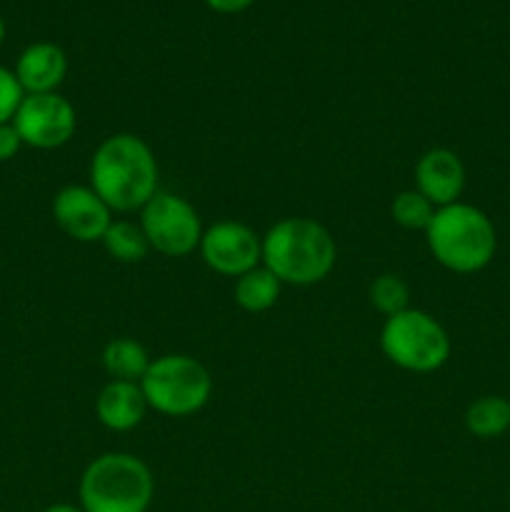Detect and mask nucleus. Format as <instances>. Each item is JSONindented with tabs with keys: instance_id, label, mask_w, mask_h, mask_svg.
Segmentation results:
<instances>
[{
	"instance_id": "nucleus-24",
	"label": "nucleus",
	"mask_w": 510,
	"mask_h": 512,
	"mask_svg": "<svg viewBox=\"0 0 510 512\" xmlns=\"http://www.w3.org/2000/svg\"><path fill=\"white\" fill-rule=\"evenodd\" d=\"M3 40H5V20L0 18V45H3Z\"/></svg>"
},
{
	"instance_id": "nucleus-8",
	"label": "nucleus",
	"mask_w": 510,
	"mask_h": 512,
	"mask_svg": "<svg viewBox=\"0 0 510 512\" xmlns=\"http://www.w3.org/2000/svg\"><path fill=\"white\" fill-rule=\"evenodd\" d=\"M23 145L38 150H53L68 143L78 128L73 103L60 93L25 95L13 118Z\"/></svg>"
},
{
	"instance_id": "nucleus-17",
	"label": "nucleus",
	"mask_w": 510,
	"mask_h": 512,
	"mask_svg": "<svg viewBox=\"0 0 510 512\" xmlns=\"http://www.w3.org/2000/svg\"><path fill=\"white\" fill-rule=\"evenodd\" d=\"M100 243L105 245L108 255L118 263L133 265L140 263V260L148 258L150 243L145 238L140 223H130V220H113V225L108 228V233L103 235Z\"/></svg>"
},
{
	"instance_id": "nucleus-3",
	"label": "nucleus",
	"mask_w": 510,
	"mask_h": 512,
	"mask_svg": "<svg viewBox=\"0 0 510 512\" xmlns=\"http://www.w3.org/2000/svg\"><path fill=\"white\" fill-rule=\"evenodd\" d=\"M430 255L445 270L473 275L488 268L498 250V233L488 215L470 203H453L435 210L425 230Z\"/></svg>"
},
{
	"instance_id": "nucleus-16",
	"label": "nucleus",
	"mask_w": 510,
	"mask_h": 512,
	"mask_svg": "<svg viewBox=\"0 0 510 512\" xmlns=\"http://www.w3.org/2000/svg\"><path fill=\"white\" fill-rule=\"evenodd\" d=\"M280 285L283 283L265 265H258V268L235 278V303L245 313H265L278 303Z\"/></svg>"
},
{
	"instance_id": "nucleus-14",
	"label": "nucleus",
	"mask_w": 510,
	"mask_h": 512,
	"mask_svg": "<svg viewBox=\"0 0 510 512\" xmlns=\"http://www.w3.org/2000/svg\"><path fill=\"white\" fill-rule=\"evenodd\" d=\"M150 355L135 338H115L103 348V368L110 380L140 383L150 368Z\"/></svg>"
},
{
	"instance_id": "nucleus-1",
	"label": "nucleus",
	"mask_w": 510,
	"mask_h": 512,
	"mask_svg": "<svg viewBox=\"0 0 510 512\" xmlns=\"http://www.w3.org/2000/svg\"><path fill=\"white\" fill-rule=\"evenodd\" d=\"M90 188L113 213H133L158 193V160L150 145L133 133H115L95 148Z\"/></svg>"
},
{
	"instance_id": "nucleus-10",
	"label": "nucleus",
	"mask_w": 510,
	"mask_h": 512,
	"mask_svg": "<svg viewBox=\"0 0 510 512\" xmlns=\"http://www.w3.org/2000/svg\"><path fill=\"white\" fill-rule=\"evenodd\" d=\"M53 218L68 238L95 243L113 225V210L90 185H65L53 198Z\"/></svg>"
},
{
	"instance_id": "nucleus-12",
	"label": "nucleus",
	"mask_w": 510,
	"mask_h": 512,
	"mask_svg": "<svg viewBox=\"0 0 510 512\" xmlns=\"http://www.w3.org/2000/svg\"><path fill=\"white\" fill-rule=\"evenodd\" d=\"M13 73L25 95L58 93L68 73V58L60 45L33 43L20 53Z\"/></svg>"
},
{
	"instance_id": "nucleus-6",
	"label": "nucleus",
	"mask_w": 510,
	"mask_h": 512,
	"mask_svg": "<svg viewBox=\"0 0 510 512\" xmlns=\"http://www.w3.org/2000/svg\"><path fill=\"white\" fill-rule=\"evenodd\" d=\"M380 348L390 363L408 373H435L450 358L448 330L433 315L418 308L385 318Z\"/></svg>"
},
{
	"instance_id": "nucleus-2",
	"label": "nucleus",
	"mask_w": 510,
	"mask_h": 512,
	"mask_svg": "<svg viewBox=\"0 0 510 512\" xmlns=\"http://www.w3.org/2000/svg\"><path fill=\"white\" fill-rule=\"evenodd\" d=\"M335 240L313 218H283L265 233L263 265L283 285H315L335 265Z\"/></svg>"
},
{
	"instance_id": "nucleus-21",
	"label": "nucleus",
	"mask_w": 510,
	"mask_h": 512,
	"mask_svg": "<svg viewBox=\"0 0 510 512\" xmlns=\"http://www.w3.org/2000/svg\"><path fill=\"white\" fill-rule=\"evenodd\" d=\"M20 148H23V140H20L15 125L13 123L0 125V163L13 160L15 155L20 153Z\"/></svg>"
},
{
	"instance_id": "nucleus-15",
	"label": "nucleus",
	"mask_w": 510,
	"mask_h": 512,
	"mask_svg": "<svg viewBox=\"0 0 510 512\" xmlns=\"http://www.w3.org/2000/svg\"><path fill=\"white\" fill-rule=\"evenodd\" d=\"M465 428L480 440L500 438L510 430V400L500 395H483L465 410Z\"/></svg>"
},
{
	"instance_id": "nucleus-20",
	"label": "nucleus",
	"mask_w": 510,
	"mask_h": 512,
	"mask_svg": "<svg viewBox=\"0 0 510 512\" xmlns=\"http://www.w3.org/2000/svg\"><path fill=\"white\" fill-rule=\"evenodd\" d=\"M23 98H25V93H23V88H20V83H18V78H15L13 70H8L0 65V125L13 123L15 113H18Z\"/></svg>"
},
{
	"instance_id": "nucleus-13",
	"label": "nucleus",
	"mask_w": 510,
	"mask_h": 512,
	"mask_svg": "<svg viewBox=\"0 0 510 512\" xmlns=\"http://www.w3.org/2000/svg\"><path fill=\"white\" fill-rule=\"evenodd\" d=\"M145 413H148V400H145L140 383L110 380L95 400V415L113 433H128V430L138 428Z\"/></svg>"
},
{
	"instance_id": "nucleus-9",
	"label": "nucleus",
	"mask_w": 510,
	"mask_h": 512,
	"mask_svg": "<svg viewBox=\"0 0 510 512\" xmlns=\"http://www.w3.org/2000/svg\"><path fill=\"white\" fill-rule=\"evenodd\" d=\"M198 250L210 270L228 278H240L263 263V238L238 220H220L203 230Z\"/></svg>"
},
{
	"instance_id": "nucleus-23",
	"label": "nucleus",
	"mask_w": 510,
	"mask_h": 512,
	"mask_svg": "<svg viewBox=\"0 0 510 512\" xmlns=\"http://www.w3.org/2000/svg\"><path fill=\"white\" fill-rule=\"evenodd\" d=\"M43 512H85V510L75 508V505H68V503H58V505H50V508H45Z\"/></svg>"
},
{
	"instance_id": "nucleus-22",
	"label": "nucleus",
	"mask_w": 510,
	"mask_h": 512,
	"mask_svg": "<svg viewBox=\"0 0 510 512\" xmlns=\"http://www.w3.org/2000/svg\"><path fill=\"white\" fill-rule=\"evenodd\" d=\"M205 3H208V8L215 10V13L233 15V13H240V10L250 8L255 0H205Z\"/></svg>"
},
{
	"instance_id": "nucleus-5",
	"label": "nucleus",
	"mask_w": 510,
	"mask_h": 512,
	"mask_svg": "<svg viewBox=\"0 0 510 512\" xmlns=\"http://www.w3.org/2000/svg\"><path fill=\"white\" fill-rule=\"evenodd\" d=\"M148 408L168 418L200 413L213 395V378L200 360L190 355H163L150 363L140 380Z\"/></svg>"
},
{
	"instance_id": "nucleus-4",
	"label": "nucleus",
	"mask_w": 510,
	"mask_h": 512,
	"mask_svg": "<svg viewBox=\"0 0 510 512\" xmlns=\"http://www.w3.org/2000/svg\"><path fill=\"white\" fill-rule=\"evenodd\" d=\"M153 495V473L130 453L100 455L80 478V508L85 512H148Z\"/></svg>"
},
{
	"instance_id": "nucleus-11",
	"label": "nucleus",
	"mask_w": 510,
	"mask_h": 512,
	"mask_svg": "<svg viewBox=\"0 0 510 512\" xmlns=\"http://www.w3.org/2000/svg\"><path fill=\"white\" fill-rule=\"evenodd\" d=\"M415 190L435 208L458 203L465 190V165L458 153L448 148L428 150L415 165Z\"/></svg>"
},
{
	"instance_id": "nucleus-18",
	"label": "nucleus",
	"mask_w": 510,
	"mask_h": 512,
	"mask_svg": "<svg viewBox=\"0 0 510 512\" xmlns=\"http://www.w3.org/2000/svg\"><path fill=\"white\" fill-rule=\"evenodd\" d=\"M435 205L425 198L418 190H403V193L395 195L393 205H390V215H393L395 223L405 230H428L430 220L435 215Z\"/></svg>"
},
{
	"instance_id": "nucleus-19",
	"label": "nucleus",
	"mask_w": 510,
	"mask_h": 512,
	"mask_svg": "<svg viewBox=\"0 0 510 512\" xmlns=\"http://www.w3.org/2000/svg\"><path fill=\"white\" fill-rule=\"evenodd\" d=\"M370 305H373L378 313H383L385 318H393V315L403 313L410 308V288L400 275L385 273L380 278L373 280L370 285Z\"/></svg>"
},
{
	"instance_id": "nucleus-7",
	"label": "nucleus",
	"mask_w": 510,
	"mask_h": 512,
	"mask_svg": "<svg viewBox=\"0 0 510 512\" xmlns=\"http://www.w3.org/2000/svg\"><path fill=\"white\" fill-rule=\"evenodd\" d=\"M140 228L150 250L165 258H185L200 248L203 223L193 205L175 193H158L140 210Z\"/></svg>"
}]
</instances>
